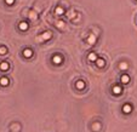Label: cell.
I'll return each instance as SVG.
<instances>
[{
    "label": "cell",
    "mask_w": 137,
    "mask_h": 132,
    "mask_svg": "<svg viewBox=\"0 0 137 132\" xmlns=\"http://www.w3.org/2000/svg\"><path fill=\"white\" fill-rule=\"evenodd\" d=\"M9 84H10V80H9L7 76H1L0 78V85L1 86H7Z\"/></svg>",
    "instance_id": "5bb4252c"
},
{
    "label": "cell",
    "mask_w": 137,
    "mask_h": 132,
    "mask_svg": "<svg viewBox=\"0 0 137 132\" xmlns=\"http://www.w3.org/2000/svg\"><path fill=\"white\" fill-rule=\"evenodd\" d=\"M85 86H86V84H85L84 80H76L75 81V89L76 90H84Z\"/></svg>",
    "instance_id": "52a82bcc"
},
{
    "label": "cell",
    "mask_w": 137,
    "mask_h": 132,
    "mask_svg": "<svg viewBox=\"0 0 137 132\" xmlns=\"http://www.w3.org/2000/svg\"><path fill=\"white\" fill-rule=\"evenodd\" d=\"M10 69V63L9 62H6V61H2L1 63H0V70H2V71H6V70H9Z\"/></svg>",
    "instance_id": "8fae6325"
},
{
    "label": "cell",
    "mask_w": 137,
    "mask_h": 132,
    "mask_svg": "<svg viewBox=\"0 0 137 132\" xmlns=\"http://www.w3.org/2000/svg\"><path fill=\"white\" fill-rule=\"evenodd\" d=\"M95 63H96V66L98 67V68H103V67L105 66V61L103 58H97V61Z\"/></svg>",
    "instance_id": "9a60e30c"
},
{
    "label": "cell",
    "mask_w": 137,
    "mask_h": 132,
    "mask_svg": "<svg viewBox=\"0 0 137 132\" xmlns=\"http://www.w3.org/2000/svg\"><path fill=\"white\" fill-rule=\"evenodd\" d=\"M119 69L123 70V71H124V70H127V69H129V64H127L126 62H120V63H119Z\"/></svg>",
    "instance_id": "e0dca14e"
},
{
    "label": "cell",
    "mask_w": 137,
    "mask_h": 132,
    "mask_svg": "<svg viewBox=\"0 0 137 132\" xmlns=\"http://www.w3.org/2000/svg\"><path fill=\"white\" fill-rule=\"evenodd\" d=\"M121 110H123L124 114H131V112H132V105H131L130 103H125V104L123 105Z\"/></svg>",
    "instance_id": "277c9868"
},
{
    "label": "cell",
    "mask_w": 137,
    "mask_h": 132,
    "mask_svg": "<svg viewBox=\"0 0 137 132\" xmlns=\"http://www.w3.org/2000/svg\"><path fill=\"white\" fill-rule=\"evenodd\" d=\"M18 28L21 29V30H23V32H26L28 28H29V23H27V22H20L18 23Z\"/></svg>",
    "instance_id": "7c38bea8"
},
{
    "label": "cell",
    "mask_w": 137,
    "mask_h": 132,
    "mask_svg": "<svg viewBox=\"0 0 137 132\" xmlns=\"http://www.w3.org/2000/svg\"><path fill=\"white\" fill-rule=\"evenodd\" d=\"M97 53L96 52H90L89 53V56H87V60L90 61V62H96L97 61Z\"/></svg>",
    "instance_id": "4fadbf2b"
},
{
    "label": "cell",
    "mask_w": 137,
    "mask_h": 132,
    "mask_svg": "<svg viewBox=\"0 0 137 132\" xmlns=\"http://www.w3.org/2000/svg\"><path fill=\"white\" fill-rule=\"evenodd\" d=\"M40 38H41V40H44V41L50 40V39L52 38V33H51L50 30H45V32H42V33H41Z\"/></svg>",
    "instance_id": "5b68a950"
},
{
    "label": "cell",
    "mask_w": 137,
    "mask_h": 132,
    "mask_svg": "<svg viewBox=\"0 0 137 132\" xmlns=\"http://www.w3.org/2000/svg\"><path fill=\"white\" fill-rule=\"evenodd\" d=\"M130 80H131V78H130V75L129 74H123L121 76H120V82L121 84H124V85H127L129 82H130Z\"/></svg>",
    "instance_id": "8992f818"
},
{
    "label": "cell",
    "mask_w": 137,
    "mask_h": 132,
    "mask_svg": "<svg viewBox=\"0 0 137 132\" xmlns=\"http://www.w3.org/2000/svg\"><path fill=\"white\" fill-rule=\"evenodd\" d=\"M5 2H6L7 5H13V2H15V0H5Z\"/></svg>",
    "instance_id": "d6986e66"
},
{
    "label": "cell",
    "mask_w": 137,
    "mask_h": 132,
    "mask_svg": "<svg viewBox=\"0 0 137 132\" xmlns=\"http://www.w3.org/2000/svg\"><path fill=\"white\" fill-rule=\"evenodd\" d=\"M7 55V47L6 46H0V56Z\"/></svg>",
    "instance_id": "ac0fdd59"
},
{
    "label": "cell",
    "mask_w": 137,
    "mask_h": 132,
    "mask_svg": "<svg viewBox=\"0 0 137 132\" xmlns=\"http://www.w3.org/2000/svg\"><path fill=\"white\" fill-rule=\"evenodd\" d=\"M92 131H95V132H98V131H101V129H102V124L100 122V121H95L94 124H92Z\"/></svg>",
    "instance_id": "9c48e42d"
},
{
    "label": "cell",
    "mask_w": 137,
    "mask_h": 132,
    "mask_svg": "<svg viewBox=\"0 0 137 132\" xmlns=\"http://www.w3.org/2000/svg\"><path fill=\"white\" fill-rule=\"evenodd\" d=\"M112 92H113V95H115V96H120V95L123 93V87H121L120 85H114L113 89H112Z\"/></svg>",
    "instance_id": "7a4b0ae2"
},
{
    "label": "cell",
    "mask_w": 137,
    "mask_h": 132,
    "mask_svg": "<svg viewBox=\"0 0 137 132\" xmlns=\"http://www.w3.org/2000/svg\"><path fill=\"white\" fill-rule=\"evenodd\" d=\"M55 15H57V16H62V15H64V10H63L61 6H57V7L55 9Z\"/></svg>",
    "instance_id": "2e32d148"
},
{
    "label": "cell",
    "mask_w": 137,
    "mask_h": 132,
    "mask_svg": "<svg viewBox=\"0 0 137 132\" xmlns=\"http://www.w3.org/2000/svg\"><path fill=\"white\" fill-rule=\"evenodd\" d=\"M22 55H23L24 58H32L33 57V50L29 49V47H27V49H24L22 51Z\"/></svg>",
    "instance_id": "3957f363"
},
{
    "label": "cell",
    "mask_w": 137,
    "mask_h": 132,
    "mask_svg": "<svg viewBox=\"0 0 137 132\" xmlns=\"http://www.w3.org/2000/svg\"><path fill=\"white\" fill-rule=\"evenodd\" d=\"M63 24H64V23H63L62 21H60V22L57 23V27H60V28H62V27H63Z\"/></svg>",
    "instance_id": "ffe728a7"
},
{
    "label": "cell",
    "mask_w": 137,
    "mask_h": 132,
    "mask_svg": "<svg viewBox=\"0 0 137 132\" xmlns=\"http://www.w3.org/2000/svg\"><path fill=\"white\" fill-rule=\"evenodd\" d=\"M52 63H53L55 66H61V64L63 63V57H62L61 55H53V57H52Z\"/></svg>",
    "instance_id": "6da1fadb"
},
{
    "label": "cell",
    "mask_w": 137,
    "mask_h": 132,
    "mask_svg": "<svg viewBox=\"0 0 137 132\" xmlns=\"http://www.w3.org/2000/svg\"><path fill=\"white\" fill-rule=\"evenodd\" d=\"M10 130H11L12 132L21 131V125H20L18 122H13V124H11V125H10Z\"/></svg>",
    "instance_id": "30bf717a"
},
{
    "label": "cell",
    "mask_w": 137,
    "mask_h": 132,
    "mask_svg": "<svg viewBox=\"0 0 137 132\" xmlns=\"http://www.w3.org/2000/svg\"><path fill=\"white\" fill-rule=\"evenodd\" d=\"M96 40H97V36L92 33L89 34V36H87V39H86V41H87L89 45H94V44L96 42Z\"/></svg>",
    "instance_id": "ba28073f"
}]
</instances>
